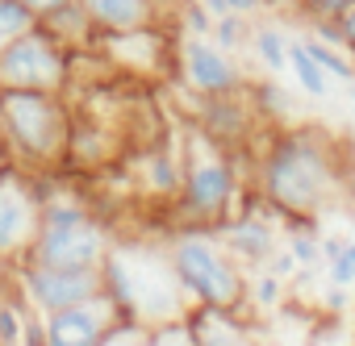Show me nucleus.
Instances as JSON below:
<instances>
[{
    "instance_id": "nucleus-1",
    "label": "nucleus",
    "mask_w": 355,
    "mask_h": 346,
    "mask_svg": "<svg viewBox=\"0 0 355 346\" xmlns=\"http://www.w3.org/2000/svg\"><path fill=\"white\" fill-rule=\"evenodd\" d=\"M255 192L288 221H318L343 197L338 142L318 125H284L255 163Z\"/></svg>"
},
{
    "instance_id": "nucleus-2",
    "label": "nucleus",
    "mask_w": 355,
    "mask_h": 346,
    "mask_svg": "<svg viewBox=\"0 0 355 346\" xmlns=\"http://www.w3.org/2000/svg\"><path fill=\"white\" fill-rule=\"evenodd\" d=\"M101 292L113 300L125 329L184 321V313H189V296L180 292V280H175V271L167 263V246L163 251L109 246V255L101 263Z\"/></svg>"
},
{
    "instance_id": "nucleus-3",
    "label": "nucleus",
    "mask_w": 355,
    "mask_h": 346,
    "mask_svg": "<svg viewBox=\"0 0 355 346\" xmlns=\"http://www.w3.org/2000/svg\"><path fill=\"white\" fill-rule=\"evenodd\" d=\"M34 180L42 192V221H38V234H34L26 263L96 271L113 246L105 221L84 201L67 197V188H51V171H34Z\"/></svg>"
},
{
    "instance_id": "nucleus-4",
    "label": "nucleus",
    "mask_w": 355,
    "mask_h": 346,
    "mask_svg": "<svg viewBox=\"0 0 355 346\" xmlns=\"http://www.w3.org/2000/svg\"><path fill=\"white\" fill-rule=\"evenodd\" d=\"M184 150V176H180V192H175V213L180 226H201V230H218L226 217L239 213V167H234V150L214 142L201 125H193L180 142Z\"/></svg>"
},
{
    "instance_id": "nucleus-5",
    "label": "nucleus",
    "mask_w": 355,
    "mask_h": 346,
    "mask_svg": "<svg viewBox=\"0 0 355 346\" xmlns=\"http://www.w3.org/2000/svg\"><path fill=\"white\" fill-rule=\"evenodd\" d=\"M167 263L180 280V292L189 296V309L193 304H218V309L247 304V271L222 246L218 230L189 226L180 234H171Z\"/></svg>"
},
{
    "instance_id": "nucleus-6",
    "label": "nucleus",
    "mask_w": 355,
    "mask_h": 346,
    "mask_svg": "<svg viewBox=\"0 0 355 346\" xmlns=\"http://www.w3.org/2000/svg\"><path fill=\"white\" fill-rule=\"evenodd\" d=\"M71 113L63 92H5V150L26 171H51L67 154Z\"/></svg>"
},
{
    "instance_id": "nucleus-7",
    "label": "nucleus",
    "mask_w": 355,
    "mask_h": 346,
    "mask_svg": "<svg viewBox=\"0 0 355 346\" xmlns=\"http://www.w3.org/2000/svg\"><path fill=\"white\" fill-rule=\"evenodd\" d=\"M71 71V51L59 46L42 26L0 46V92H63Z\"/></svg>"
},
{
    "instance_id": "nucleus-8",
    "label": "nucleus",
    "mask_w": 355,
    "mask_h": 346,
    "mask_svg": "<svg viewBox=\"0 0 355 346\" xmlns=\"http://www.w3.org/2000/svg\"><path fill=\"white\" fill-rule=\"evenodd\" d=\"M38 221H42V192H38L34 171L5 158L0 163V255L13 263H26Z\"/></svg>"
},
{
    "instance_id": "nucleus-9",
    "label": "nucleus",
    "mask_w": 355,
    "mask_h": 346,
    "mask_svg": "<svg viewBox=\"0 0 355 346\" xmlns=\"http://www.w3.org/2000/svg\"><path fill=\"white\" fill-rule=\"evenodd\" d=\"M175 71H180V84L197 96H234L251 88L247 71L214 38L180 34V42H175Z\"/></svg>"
},
{
    "instance_id": "nucleus-10",
    "label": "nucleus",
    "mask_w": 355,
    "mask_h": 346,
    "mask_svg": "<svg viewBox=\"0 0 355 346\" xmlns=\"http://www.w3.org/2000/svg\"><path fill=\"white\" fill-rule=\"evenodd\" d=\"M96 55L105 59V67L113 75H130V80H159L175 63L163 26L125 30V34H96Z\"/></svg>"
},
{
    "instance_id": "nucleus-11",
    "label": "nucleus",
    "mask_w": 355,
    "mask_h": 346,
    "mask_svg": "<svg viewBox=\"0 0 355 346\" xmlns=\"http://www.w3.org/2000/svg\"><path fill=\"white\" fill-rule=\"evenodd\" d=\"M17 284L26 300L38 313H59L67 304L92 300L101 292V267L80 271V267H42V263H17Z\"/></svg>"
},
{
    "instance_id": "nucleus-12",
    "label": "nucleus",
    "mask_w": 355,
    "mask_h": 346,
    "mask_svg": "<svg viewBox=\"0 0 355 346\" xmlns=\"http://www.w3.org/2000/svg\"><path fill=\"white\" fill-rule=\"evenodd\" d=\"M42 317H46V342L51 346H105L113 334L125 329L105 292H96L92 300L67 304L59 313H42Z\"/></svg>"
},
{
    "instance_id": "nucleus-13",
    "label": "nucleus",
    "mask_w": 355,
    "mask_h": 346,
    "mask_svg": "<svg viewBox=\"0 0 355 346\" xmlns=\"http://www.w3.org/2000/svg\"><path fill=\"white\" fill-rule=\"evenodd\" d=\"M189 334V346H259V325L255 309H218V304H193L180 321Z\"/></svg>"
},
{
    "instance_id": "nucleus-14",
    "label": "nucleus",
    "mask_w": 355,
    "mask_h": 346,
    "mask_svg": "<svg viewBox=\"0 0 355 346\" xmlns=\"http://www.w3.org/2000/svg\"><path fill=\"white\" fill-rule=\"evenodd\" d=\"M255 117L259 113H255L251 100H243V92H234V96H201V104H197V125L214 142H222L230 150H243V142L255 129Z\"/></svg>"
},
{
    "instance_id": "nucleus-15",
    "label": "nucleus",
    "mask_w": 355,
    "mask_h": 346,
    "mask_svg": "<svg viewBox=\"0 0 355 346\" xmlns=\"http://www.w3.org/2000/svg\"><path fill=\"white\" fill-rule=\"evenodd\" d=\"M88 9L96 34H125V30H146V26H163L159 5L163 0H80Z\"/></svg>"
},
{
    "instance_id": "nucleus-16",
    "label": "nucleus",
    "mask_w": 355,
    "mask_h": 346,
    "mask_svg": "<svg viewBox=\"0 0 355 346\" xmlns=\"http://www.w3.org/2000/svg\"><path fill=\"white\" fill-rule=\"evenodd\" d=\"M38 26H42L59 46H67V51H88V46H96V26H92V17H88V9L80 5V0H67L63 9L46 13Z\"/></svg>"
},
{
    "instance_id": "nucleus-17",
    "label": "nucleus",
    "mask_w": 355,
    "mask_h": 346,
    "mask_svg": "<svg viewBox=\"0 0 355 346\" xmlns=\"http://www.w3.org/2000/svg\"><path fill=\"white\" fill-rule=\"evenodd\" d=\"M288 71H293V80L301 84V92H309V96H318V100L330 92V75L313 63V55L305 51L301 38H297V42L288 38Z\"/></svg>"
},
{
    "instance_id": "nucleus-18",
    "label": "nucleus",
    "mask_w": 355,
    "mask_h": 346,
    "mask_svg": "<svg viewBox=\"0 0 355 346\" xmlns=\"http://www.w3.org/2000/svg\"><path fill=\"white\" fill-rule=\"evenodd\" d=\"M251 46H255L259 63H263L272 75H284V71H288V38H284L276 26H255V30H251Z\"/></svg>"
},
{
    "instance_id": "nucleus-19",
    "label": "nucleus",
    "mask_w": 355,
    "mask_h": 346,
    "mask_svg": "<svg viewBox=\"0 0 355 346\" xmlns=\"http://www.w3.org/2000/svg\"><path fill=\"white\" fill-rule=\"evenodd\" d=\"M301 42H305V51L313 55V63H318L330 80L355 84V59H351L343 46H330V42H322V38H301Z\"/></svg>"
},
{
    "instance_id": "nucleus-20",
    "label": "nucleus",
    "mask_w": 355,
    "mask_h": 346,
    "mask_svg": "<svg viewBox=\"0 0 355 346\" xmlns=\"http://www.w3.org/2000/svg\"><path fill=\"white\" fill-rule=\"evenodd\" d=\"M284 284H288V280L272 275L268 267L251 271V275H247V304H251L255 313H263V309H276V304L284 300Z\"/></svg>"
},
{
    "instance_id": "nucleus-21",
    "label": "nucleus",
    "mask_w": 355,
    "mask_h": 346,
    "mask_svg": "<svg viewBox=\"0 0 355 346\" xmlns=\"http://www.w3.org/2000/svg\"><path fill=\"white\" fill-rule=\"evenodd\" d=\"M251 30H255V21H251V17L226 13V17H214V34H209V38H214L222 51L239 55V51H247V46H251Z\"/></svg>"
},
{
    "instance_id": "nucleus-22",
    "label": "nucleus",
    "mask_w": 355,
    "mask_h": 346,
    "mask_svg": "<svg viewBox=\"0 0 355 346\" xmlns=\"http://www.w3.org/2000/svg\"><path fill=\"white\" fill-rule=\"evenodd\" d=\"M251 104L263 121H288L293 117V100L280 84H251Z\"/></svg>"
},
{
    "instance_id": "nucleus-23",
    "label": "nucleus",
    "mask_w": 355,
    "mask_h": 346,
    "mask_svg": "<svg viewBox=\"0 0 355 346\" xmlns=\"http://www.w3.org/2000/svg\"><path fill=\"white\" fill-rule=\"evenodd\" d=\"M38 26V17L21 5V0H0V46L17 42L21 34H30Z\"/></svg>"
},
{
    "instance_id": "nucleus-24",
    "label": "nucleus",
    "mask_w": 355,
    "mask_h": 346,
    "mask_svg": "<svg viewBox=\"0 0 355 346\" xmlns=\"http://www.w3.org/2000/svg\"><path fill=\"white\" fill-rule=\"evenodd\" d=\"M175 17H180V34H193V38H209L214 34V13L201 5V0H180Z\"/></svg>"
},
{
    "instance_id": "nucleus-25",
    "label": "nucleus",
    "mask_w": 355,
    "mask_h": 346,
    "mask_svg": "<svg viewBox=\"0 0 355 346\" xmlns=\"http://www.w3.org/2000/svg\"><path fill=\"white\" fill-rule=\"evenodd\" d=\"M326 275H330V284H338V288H351V284H355V242H347V246L326 263Z\"/></svg>"
},
{
    "instance_id": "nucleus-26",
    "label": "nucleus",
    "mask_w": 355,
    "mask_h": 346,
    "mask_svg": "<svg viewBox=\"0 0 355 346\" xmlns=\"http://www.w3.org/2000/svg\"><path fill=\"white\" fill-rule=\"evenodd\" d=\"M21 346H51L46 342V317L38 309H30L26 321H21Z\"/></svg>"
},
{
    "instance_id": "nucleus-27",
    "label": "nucleus",
    "mask_w": 355,
    "mask_h": 346,
    "mask_svg": "<svg viewBox=\"0 0 355 346\" xmlns=\"http://www.w3.org/2000/svg\"><path fill=\"white\" fill-rule=\"evenodd\" d=\"M272 275H280V280H293L297 275V259L288 255V246H276L272 255H268V263H263Z\"/></svg>"
},
{
    "instance_id": "nucleus-28",
    "label": "nucleus",
    "mask_w": 355,
    "mask_h": 346,
    "mask_svg": "<svg viewBox=\"0 0 355 346\" xmlns=\"http://www.w3.org/2000/svg\"><path fill=\"white\" fill-rule=\"evenodd\" d=\"M347 5H351V0H305V17H309V21H318V17L334 21Z\"/></svg>"
},
{
    "instance_id": "nucleus-29",
    "label": "nucleus",
    "mask_w": 355,
    "mask_h": 346,
    "mask_svg": "<svg viewBox=\"0 0 355 346\" xmlns=\"http://www.w3.org/2000/svg\"><path fill=\"white\" fill-rule=\"evenodd\" d=\"M226 5H230V13H239V17H259L263 9H268V0H226Z\"/></svg>"
},
{
    "instance_id": "nucleus-30",
    "label": "nucleus",
    "mask_w": 355,
    "mask_h": 346,
    "mask_svg": "<svg viewBox=\"0 0 355 346\" xmlns=\"http://www.w3.org/2000/svg\"><path fill=\"white\" fill-rule=\"evenodd\" d=\"M21 5H26V9H30V13H34L38 21H42L46 13H55V9H63V5H67V0H21Z\"/></svg>"
},
{
    "instance_id": "nucleus-31",
    "label": "nucleus",
    "mask_w": 355,
    "mask_h": 346,
    "mask_svg": "<svg viewBox=\"0 0 355 346\" xmlns=\"http://www.w3.org/2000/svg\"><path fill=\"white\" fill-rule=\"evenodd\" d=\"M343 246H347V238H322V263H330Z\"/></svg>"
},
{
    "instance_id": "nucleus-32",
    "label": "nucleus",
    "mask_w": 355,
    "mask_h": 346,
    "mask_svg": "<svg viewBox=\"0 0 355 346\" xmlns=\"http://www.w3.org/2000/svg\"><path fill=\"white\" fill-rule=\"evenodd\" d=\"M343 304H347V292H343L338 284H330V292H326V309H330V313H338Z\"/></svg>"
},
{
    "instance_id": "nucleus-33",
    "label": "nucleus",
    "mask_w": 355,
    "mask_h": 346,
    "mask_svg": "<svg viewBox=\"0 0 355 346\" xmlns=\"http://www.w3.org/2000/svg\"><path fill=\"white\" fill-rule=\"evenodd\" d=\"M201 5H205L214 17H226V13H230V5H226V0H201Z\"/></svg>"
},
{
    "instance_id": "nucleus-34",
    "label": "nucleus",
    "mask_w": 355,
    "mask_h": 346,
    "mask_svg": "<svg viewBox=\"0 0 355 346\" xmlns=\"http://www.w3.org/2000/svg\"><path fill=\"white\" fill-rule=\"evenodd\" d=\"M13 271H17V263H13V259H5V255H0V284H5V280H9Z\"/></svg>"
},
{
    "instance_id": "nucleus-35",
    "label": "nucleus",
    "mask_w": 355,
    "mask_h": 346,
    "mask_svg": "<svg viewBox=\"0 0 355 346\" xmlns=\"http://www.w3.org/2000/svg\"><path fill=\"white\" fill-rule=\"evenodd\" d=\"M0 150H5V92H0ZM9 154V150H5Z\"/></svg>"
},
{
    "instance_id": "nucleus-36",
    "label": "nucleus",
    "mask_w": 355,
    "mask_h": 346,
    "mask_svg": "<svg viewBox=\"0 0 355 346\" xmlns=\"http://www.w3.org/2000/svg\"><path fill=\"white\" fill-rule=\"evenodd\" d=\"M5 158H9V154H5V150H0V163H5Z\"/></svg>"
}]
</instances>
